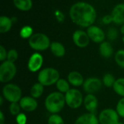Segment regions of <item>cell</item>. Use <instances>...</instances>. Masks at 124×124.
Listing matches in <instances>:
<instances>
[{"mask_svg":"<svg viewBox=\"0 0 124 124\" xmlns=\"http://www.w3.org/2000/svg\"><path fill=\"white\" fill-rule=\"evenodd\" d=\"M69 15L71 20L75 24L83 28H89L92 26L97 18L95 8L85 1H78L73 4L69 10Z\"/></svg>","mask_w":124,"mask_h":124,"instance_id":"cell-1","label":"cell"},{"mask_svg":"<svg viewBox=\"0 0 124 124\" xmlns=\"http://www.w3.org/2000/svg\"><path fill=\"white\" fill-rule=\"evenodd\" d=\"M65 105V94L59 91L49 94L44 101L45 108L51 114H58L62 110Z\"/></svg>","mask_w":124,"mask_h":124,"instance_id":"cell-2","label":"cell"},{"mask_svg":"<svg viewBox=\"0 0 124 124\" xmlns=\"http://www.w3.org/2000/svg\"><path fill=\"white\" fill-rule=\"evenodd\" d=\"M60 79L58 70L52 67H47L41 69L38 75V82L44 86H49L56 84Z\"/></svg>","mask_w":124,"mask_h":124,"instance_id":"cell-3","label":"cell"},{"mask_svg":"<svg viewBox=\"0 0 124 124\" xmlns=\"http://www.w3.org/2000/svg\"><path fill=\"white\" fill-rule=\"evenodd\" d=\"M29 46L34 50L44 51L50 47V39L44 33H35L28 39Z\"/></svg>","mask_w":124,"mask_h":124,"instance_id":"cell-4","label":"cell"},{"mask_svg":"<svg viewBox=\"0 0 124 124\" xmlns=\"http://www.w3.org/2000/svg\"><path fill=\"white\" fill-rule=\"evenodd\" d=\"M2 96L10 103L19 102L22 99L21 88L13 83H7L2 88Z\"/></svg>","mask_w":124,"mask_h":124,"instance_id":"cell-5","label":"cell"},{"mask_svg":"<svg viewBox=\"0 0 124 124\" xmlns=\"http://www.w3.org/2000/svg\"><path fill=\"white\" fill-rule=\"evenodd\" d=\"M17 73V67L15 63L7 60L3 61L0 65V81L3 83L11 81Z\"/></svg>","mask_w":124,"mask_h":124,"instance_id":"cell-6","label":"cell"},{"mask_svg":"<svg viewBox=\"0 0 124 124\" xmlns=\"http://www.w3.org/2000/svg\"><path fill=\"white\" fill-rule=\"evenodd\" d=\"M65 98L66 105L72 109L79 108L82 103H84L83 95L81 92L76 88H70L65 94Z\"/></svg>","mask_w":124,"mask_h":124,"instance_id":"cell-7","label":"cell"},{"mask_svg":"<svg viewBox=\"0 0 124 124\" xmlns=\"http://www.w3.org/2000/svg\"><path fill=\"white\" fill-rule=\"evenodd\" d=\"M119 117L116 110L107 108L100 113L98 119L100 124H117L119 122Z\"/></svg>","mask_w":124,"mask_h":124,"instance_id":"cell-8","label":"cell"},{"mask_svg":"<svg viewBox=\"0 0 124 124\" xmlns=\"http://www.w3.org/2000/svg\"><path fill=\"white\" fill-rule=\"evenodd\" d=\"M103 83L102 80L94 77H89L84 80L83 88L88 94H94L101 90Z\"/></svg>","mask_w":124,"mask_h":124,"instance_id":"cell-9","label":"cell"},{"mask_svg":"<svg viewBox=\"0 0 124 124\" xmlns=\"http://www.w3.org/2000/svg\"><path fill=\"white\" fill-rule=\"evenodd\" d=\"M90 40L93 41L95 43H102L105 41V34L104 31L94 25H92L87 28L86 31Z\"/></svg>","mask_w":124,"mask_h":124,"instance_id":"cell-10","label":"cell"},{"mask_svg":"<svg viewBox=\"0 0 124 124\" xmlns=\"http://www.w3.org/2000/svg\"><path fill=\"white\" fill-rule=\"evenodd\" d=\"M73 41L77 47L84 48L89 45L90 39L86 31L83 30H76L73 34Z\"/></svg>","mask_w":124,"mask_h":124,"instance_id":"cell-11","label":"cell"},{"mask_svg":"<svg viewBox=\"0 0 124 124\" xmlns=\"http://www.w3.org/2000/svg\"><path fill=\"white\" fill-rule=\"evenodd\" d=\"M44 62V58L41 54L39 53H33L28 61V69L31 72H36L39 71Z\"/></svg>","mask_w":124,"mask_h":124,"instance_id":"cell-12","label":"cell"},{"mask_svg":"<svg viewBox=\"0 0 124 124\" xmlns=\"http://www.w3.org/2000/svg\"><path fill=\"white\" fill-rule=\"evenodd\" d=\"M20 107L25 112H33L38 107V102L32 96H23L19 102Z\"/></svg>","mask_w":124,"mask_h":124,"instance_id":"cell-13","label":"cell"},{"mask_svg":"<svg viewBox=\"0 0 124 124\" xmlns=\"http://www.w3.org/2000/svg\"><path fill=\"white\" fill-rule=\"evenodd\" d=\"M113 17V23L117 25L124 24V3L118 4L114 7L110 14Z\"/></svg>","mask_w":124,"mask_h":124,"instance_id":"cell-14","label":"cell"},{"mask_svg":"<svg viewBox=\"0 0 124 124\" xmlns=\"http://www.w3.org/2000/svg\"><path fill=\"white\" fill-rule=\"evenodd\" d=\"M84 105L89 113H94L98 107V99L94 94H87L84 99Z\"/></svg>","mask_w":124,"mask_h":124,"instance_id":"cell-15","label":"cell"},{"mask_svg":"<svg viewBox=\"0 0 124 124\" xmlns=\"http://www.w3.org/2000/svg\"><path fill=\"white\" fill-rule=\"evenodd\" d=\"M99 119L94 115V113H84L79 117L75 121L74 124H99Z\"/></svg>","mask_w":124,"mask_h":124,"instance_id":"cell-16","label":"cell"},{"mask_svg":"<svg viewBox=\"0 0 124 124\" xmlns=\"http://www.w3.org/2000/svg\"><path fill=\"white\" fill-rule=\"evenodd\" d=\"M68 81L69 83L75 87H79L83 86L84 83L82 75L77 71H72L68 75Z\"/></svg>","mask_w":124,"mask_h":124,"instance_id":"cell-17","label":"cell"},{"mask_svg":"<svg viewBox=\"0 0 124 124\" xmlns=\"http://www.w3.org/2000/svg\"><path fill=\"white\" fill-rule=\"evenodd\" d=\"M99 51L103 58H108L113 54V48L109 42L104 41L103 42L100 43Z\"/></svg>","mask_w":124,"mask_h":124,"instance_id":"cell-18","label":"cell"},{"mask_svg":"<svg viewBox=\"0 0 124 124\" xmlns=\"http://www.w3.org/2000/svg\"><path fill=\"white\" fill-rule=\"evenodd\" d=\"M49 48L52 54L56 57H62L65 54V48L61 42H51Z\"/></svg>","mask_w":124,"mask_h":124,"instance_id":"cell-19","label":"cell"},{"mask_svg":"<svg viewBox=\"0 0 124 124\" xmlns=\"http://www.w3.org/2000/svg\"><path fill=\"white\" fill-rule=\"evenodd\" d=\"M13 24V21L11 18L5 15H1L0 17V32L4 34L8 32Z\"/></svg>","mask_w":124,"mask_h":124,"instance_id":"cell-20","label":"cell"},{"mask_svg":"<svg viewBox=\"0 0 124 124\" xmlns=\"http://www.w3.org/2000/svg\"><path fill=\"white\" fill-rule=\"evenodd\" d=\"M13 4L17 10L23 12L29 11L33 7L32 0H13Z\"/></svg>","mask_w":124,"mask_h":124,"instance_id":"cell-21","label":"cell"},{"mask_svg":"<svg viewBox=\"0 0 124 124\" xmlns=\"http://www.w3.org/2000/svg\"><path fill=\"white\" fill-rule=\"evenodd\" d=\"M44 86L41 84L40 83H34L30 91L31 96L33 97L34 99L39 98L44 93Z\"/></svg>","mask_w":124,"mask_h":124,"instance_id":"cell-22","label":"cell"},{"mask_svg":"<svg viewBox=\"0 0 124 124\" xmlns=\"http://www.w3.org/2000/svg\"><path fill=\"white\" fill-rule=\"evenodd\" d=\"M55 85H56V87H57V89L58 90V91L63 94H65L70 89L69 82L65 79L60 78Z\"/></svg>","mask_w":124,"mask_h":124,"instance_id":"cell-23","label":"cell"},{"mask_svg":"<svg viewBox=\"0 0 124 124\" xmlns=\"http://www.w3.org/2000/svg\"><path fill=\"white\" fill-rule=\"evenodd\" d=\"M114 91L119 96L124 97V77L118 78L116 80L113 87Z\"/></svg>","mask_w":124,"mask_h":124,"instance_id":"cell-24","label":"cell"},{"mask_svg":"<svg viewBox=\"0 0 124 124\" xmlns=\"http://www.w3.org/2000/svg\"><path fill=\"white\" fill-rule=\"evenodd\" d=\"M102 80L103 85L105 86H106L107 88H110V87H113L114 83L116 80L113 75H112L110 73H107V74L104 75Z\"/></svg>","mask_w":124,"mask_h":124,"instance_id":"cell-25","label":"cell"},{"mask_svg":"<svg viewBox=\"0 0 124 124\" xmlns=\"http://www.w3.org/2000/svg\"><path fill=\"white\" fill-rule=\"evenodd\" d=\"M33 34V30L30 26H24L20 31V36L23 39H30Z\"/></svg>","mask_w":124,"mask_h":124,"instance_id":"cell-26","label":"cell"},{"mask_svg":"<svg viewBox=\"0 0 124 124\" xmlns=\"http://www.w3.org/2000/svg\"><path fill=\"white\" fill-rule=\"evenodd\" d=\"M115 61L116 64L121 68L124 69V50L121 49L116 52L115 55Z\"/></svg>","mask_w":124,"mask_h":124,"instance_id":"cell-27","label":"cell"},{"mask_svg":"<svg viewBox=\"0 0 124 124\" xmlns=\"http://www.w3.org/2000/svg\"><path fill=\"white\" fill-rule=\"evenodd\" d=\"M48 124H65V122L60 115L52 114L48 118Z\"/></svg>","mask_w":124,"mask_h":124,"instance_id":"cell-28","label":"cell"},{"mask_svg":"<svg viewBox=\"0 0 124 124\" xmlns=\"http://www.w3.org/2000/svg\"><path fill=\"white\" fill-rule=\"evenodd\" d=\"M9 110L10 113L12 115L17 116V115H19L20 113L21 107H20L19 102H12V103H10L9 107Z\"/></svg>","mask_w":124,"mask_h":124,"instance_id":"cell-29","label":"cell"},{"mask_svg":"<svg viewBox=\"0 0 124 124\" xmlns=\"http://www.w3.org/2000/svg\"><path fill=\"white\" fill-rule=\"evenodd\" d=\"M118 29L115 27H110L108 29L107 32V37L110 41H114L118 38Z\"/></svg>","mask_w":124,"mask_h":124,"instance_id":"cell-30","label":"cell"},{"mask_svg":"<svg viewBox=\"0 0 124 124\" xmlns=\"http://www.w3.org/2000/svg\"><path fill=\"white\" fill-rule=\"evenodd\" d=\"M17 58H18V53L15 49H11L8 51L7 58V61L15 63L17 60Z\"/></svg>","mask_w":124,"mask_h":124,"instance_id":"cell-31","label":"cell"},{"mask_svg":"<svg viewBox=\"0 0 124 124\" xmlns=\"http://www.w3.org/2000/svg\"><path fill=\"white\" fill-rule=\"evenodd\" d=\"M116 111L120 117L124 118V97L118 101L116 106Z\"/></svg>","mask_w":124,"mask_h":124,"instance_id":"cell-32","label":"cell"},{"mask_svg":"<svg viewBox=\"0 0 124 124\" xmlns=\"http://www.w3.org/2000/svg\"><path fill=\"white\" fill-rule=\"evenodd\" d=\"M54 17H55L57 22H59V23L64 22L65 17V15L63 14V12L62 11H60V10H56L54 12Z\"/></svg>","mask_w":124,"mask_h":124,"instance_id":"cell-33","label":"cell"},{"mask_svg":"<svg viewBox=\"0 0 124 124\" xmlns=\"http://www.w3.org/2000/svg\"><path fill=\"white\" fill-rule=\"evenodd\" d=\"M16 123L17 124H26L27 117L24 113H20L16 116Z\"/></svg>","mask_w":124,"mask_h":124,"instance_id":"cell-34","label":"cell"},{"mask_svg":"<svg viewBox=\"0 0 124 124\" xmlns=\"http://www.w3.org/2000/svg\"><path fill=\"white\" fill-rule=\"evenodd\" d=\"M7 51L3 45H0V61H4L7 58Z\"/></svg>","mask_w":124,"mask_h":124,"instance_id":"cell-35","label":"cell"},{"mask_svg":"<svg viewBox=\"0 0 124 124\" xmlns=\"http://www.w3.org/2000/svg\"><path fill=\"white\" fill-rule=\"evenodd\" d=\"M102 21L104 24H106V25H108L111 23H113V17L111 15H106L105 16L102 17Z\"/></svg>","mask_w":124,"mask_h":124,"instance_id":"cell-36","label":"cell"},{"mask_svg":"<svg viewBox=\"0 0 124 124\" xmlns=\"http://www.w3.org/2000/svg\"><path fill=\"white\" fill-rule=\"evenodd\" d=\"M5 118L2 111H0V124H4Z\"/></svg>","mask_w":124,"mask_h":124,"instance_id":"cell-37","label":"cell"},{"mask_svg":"<svg viewBox=\"0 0 124 124\" xmlns=\"http://www.w3.org/2000/svg\"><path fill=\"white\" fill-rule=\"evenodd\" d=\"M120 31H121V33L122 34H124V25H122V26L121 27V29H120Z\"/></svg>","mask_w":124,"mask_h":124,"instance_id":"cell-38","label":"cell"},{"mask_svg":"<svg viewBox=\"0 0 124 124\" xmlns=\"http://www.w3.org/2000/svg\"><path fill=\"white\" fill-rule=\"evenodd\" d=\"M3 99H4V97L3 96H1L0 97V105H2V104H3Z\"/></svg>","mask_w":124,"mask_h":124,"instance_id":"cell-39","label":"cell"},{"mask_svg":"<svg viewBox=\"0 0 124 124\" xmlns=\"http://www.w3.org/2000/svg\"><path fill=\"white\" fill-rule=\"evenodd\" d=\"M117 124H124V122L122 123V122H120V121H119V122H118V123Z\"/></svg>","mask_w":124,"mask_h":124,"instance_id":"cell-40","label":"cell"},{"mask_svg":"<svg viewBox=\"0 0 124 124\" xmlns=\"http://www.w3.org/2000/svg\"><path fill=\"white\" fill-rule=\"evenodd\" d=\"M122 40H123V42H124V36L123 37V38H122Z\"/></svg>","mask_w":124,"mask_h":124,"instance_id":"cell-41","label":"cell"},{"mask_svg":"<svg viewBox=\"0 0 124 124\" xmlns=\"http://www.w3.org/2000/svg\"></svg>","mask_w":124,"mask_h":124,"instance_id":"cell-42","label":"cell"}]
</instances>
